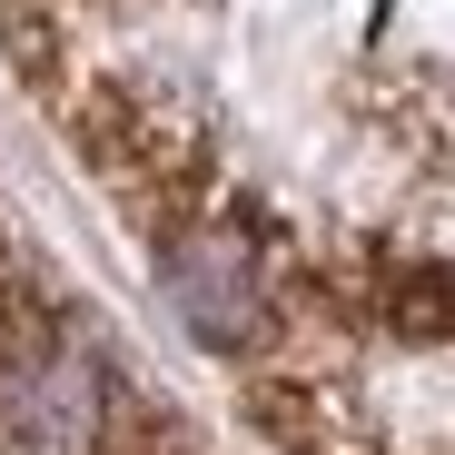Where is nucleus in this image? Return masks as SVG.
Listing matches in <instances>:
<instances>
[{"instance_id":"1","label":"nucleus","mask_w":455,"mask_h":455,"mask_svg":"<svg viewBox=\"0 0 455 455\" xmlns=\"http://www.w3.org/2000/svg\"><path fill=\"white\" fill-rule=\"evenodd\" d=\"M169 297L208 347H258L267 337V277L238 228H179L169 238Z\"/></svg>"}]
</instances>
